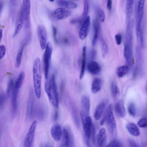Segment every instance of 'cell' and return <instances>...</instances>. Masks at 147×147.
I'll return each instance as SVG.
<instances>
[{
	"mask_svg": "<svg viewBox=\"0 0 147 147\" xmlns=\"http://www.w3.org/2000/svg\"><path fill=\"white\" fill-rule=\"evenodd\" d=\"M37 33L41 49L43 50L46 47L47 39V35L45 27L40 25L37 27Z\"/></svg>",
	"mask_w": 147,
	"mask_h": 147,
	"instance_id": "cell-10",
	"label": "cell"
},
{
	"mask_svg": "<svg viewBox=\"0 0 147 147\" xmlns=\"http://www.w3.org/2000/svg\"><path fill=\"white\" fill-rule=\"evenodd\" d=\"M71 11L63 7L58 8L51 14V18L55 20H61L66 18L71 14ZM50 16V17H51Z\"/></svg>",
	"mask_w": 147,
	"mask_h": 147,
	"instance_id": "cell-11",
	"label": "cell"
},
{
	"mask_svg": "<svg viewBox=\"0 0 147 147\" xmlns=\"http://www.w3.org/2000/svg\"><path fill=\"white\" fill-rule=\"evenodd\" d=\"M25 75L24 71H22L20 72L14 83V87L20 89L24 80Z\"/></svg>",
	"mask_w": 147,
	"mask_h": 147,
	"instance_id": "cell-34",
	"label": "cell"
},
{
	"mask_svg": "<svg viewBox=\"0 0 147 147\" xmlns=\"http://www.w3.org/2000/svg\"><path fill=\"white\" fill-rule=\"evenodd\" d=\"M98 13L99 21L101 23L104 22L105 18V13L104 11L102 9H99L98 10Z\"/></svg>",
	"mask_w": 147,
	"mask_h": 147,
	"instance_id": "cell-43",
	"label": "cell"
},
{
	"mask_svg": "<svg viewBox=\"0 0 147 147\" xmlns=\"http://www.w3.org/2000/svg\"><path fill=\"white\" fill-rule=\"evenodd\" d=\"M52 52V46L51 43L49 42L47 43L44 55V70L46 80L48 78Z\"/></svg>",
	"mask_w": 147,
	"mask_h": 147,
	"instance_id": "cell-5",
	"label": "cell"
},
{
	"mask_svg": "<svg viewBox=\"0 0 147 147\" xmlns=\"http://www.w3.org/2000/svg\"><path fill=\"white\" fill-rule=\"evenodd\" d=\"M99 28V24L98 20L97 18L94 24V34L92 40V45L94 46L96 42L98 37V34Z\"/></svg>",
	"mask_w": 147,
	"mask_h": 147,
	"instance_id": "cell-36",
	"label": "cell"
},
{
	"mask_svg": "<svg viewBox=\"0 0 147 147\" xmlns=\"http://www.w3.org/2000/svg\"><path fill=\"white\" fill-rule=\"evenodd\" d=\"M50 132L52 138L55 141H59L62 134L60 125L57 124L53 125L51 128Z\"/></svg>",
	"mask_w": 147,
	"mask_h": 147,
	"instance_id": "cell-15",
	"label": "cell"
},
{
	"mask_svg": "<svg viewBox=\"0 0 147 147\" xmlns=\"http://www.w3.org/2000/svg\"><path fill=\"white\" fill-rule=\"evenodd\" d=\"M103 117L105 119L109 131L112 136H116L117 134V128L112 104H110L108 106Z\"/></svg>",
	"mask_w": 147,
	"mask_h": 147,
	"instance_id": "cell-4",
	"label": "cell"
},
{
	"mask_svg": "<svg viewBox=\"0 0 147 147\" xmlns=\"http://www.w3.org/2000/svg\"><path fill=\"white\" fill-rule=\"evenodd\" d=\"M115 39L117 44L120 45L121 44L122 40V36L120 34H118L115 35Z\"/></svg>",
	"mask_w": 147,
	"mask_h": 147,
	"instance_id": "cell-46",
	"label": "cell"
},
{
	"mask_svg": "<svg viewBox=\"0 0 147 147\" xmlns=\"http://www.w3.org/2000/svg\"><path fill=\"white\" fill-rule=\"evenodd\" d=\"M18 0H10V12L12 18H14Z\"/></svg>",
	"mask_w": 147,
	"mask_h": 147,
	"instance_id": "cell-37",
	"label": "cell"
},
{
	"mask_svg": "<svg viewBox=\"0 0 147 147\" xmlns=\"http://www.w3.org/2000/svg\"><path fill=\"white\" fill-rule=\"evenodd\" d=\"M0 59H1L4 57L6 53V49L4 45H1L0 46Z\"/></svg>",
	"mask_w": 147,
	"mask_h": 147,
	"instance_id": "cell-45",
	"label": "cell"
},
{
	"mask_svg": "<svg viewBox=\"0 0 147 147\" xmlns=\"http://www.w3.org/2000/svg\"><path fill=\"white\" fill-rule=\"evenodd\" d=\"M36 125V121H34L31 124L25 138L24 143V147L32 146Z\"/></svg>",
	"mask_w": 147,
	"mask_h": 147,
	"instance_id": "cell-9",
	"label": "cell"
},
{
	"mask_svg": "<svg viewBox=\"0 0 147 147\" xmlns=\"http://www.w3.org/2000/svg\"><path fill=\"white\" fill-rule=\"evenodd\" d=\"M32 72L35 94L37 98L40 99L41 95V61L38 57L36 58L34 61Z\"/></svg>",
	"mask_w": 147,
	"mask_h": 147,
	"instance_id": "cell-3",
	"label": "cell"
},
{
	"mask_svg": "<svg viewBox=\"0 0 147 147\" xmlns=\"http://www.w3.org/2000/svg\"><path fill=\"white\" fill-rule=\"evenodd\" d=\"M64 90V85L63 83H62L61 84V89H60V91H61V93L62 95L63 94V92Z\"/></svg>",
	"mask_w": 147,
	"mask_h": 147,
	"instance_id": "cell-52",
	"label": "cell"
},
{
	"mask_svg": "<svg viewBox=\"0 0 147 147\" xmlns=\"http://www.w3.org/2000/svg\"><path fill=\"white\" fill-rule=\"evenodd\" d=\"M19 89L13 87L11 94V104L12 111L15 113L17 109V98Z\"/></svg>",
	"mask_w": 147,
	"mask_h": 147,
	"instance_id": "cell-21",
	"label": "cell"
},
{
	"mask_svg": "<svg viewBox=\"0 0 147 147\" xmlns=\"http://www.w3.org/2000/svg\"><path fill=\"white\" fill-rule=\"evenodd\" d=\"M52 29L54 40L56 43H57L58 40L57 37V29L55 27L53 26H52Z\"/></svg>",
	"mask_w": 147,
	"mask_h": 147,
	"instance_id": "cell-47",
	"label": "cell"
},
{
	"mask_svg": "<svg viewBox=\"0 0 147 147\" xmlns=\"http://www.w3.org/2000/svg\"><path fill=\"white\" fill-rule=\"evenodd\" d=\"M145 88L146 91V94H147V82L146 83V84Z\"/></svg>",
	"mask_w": 147,
	"mask_h": 147,
	"instance_id": "cell-55",
	"label": "cell"
},
{
	"mask_svg": "<svg viewBox=\"0 0 147 147\" xmlns=\"http://www.w3.org/2000/svg\"><path fill=\"white\" fill-rule=\"evenodd\" d=\"M134 21L130 20L127 23L123 54L127 65L131 67L133 62V29Z\"/></svg>",
	"mask_w": 147,
	"mask_h": 147,
	"instance_id": "cell-1",
	"label": "cell"
},
{
	"mask_svg": "<svg viewBox=\"0 0 147 147\" xmlns=\"http://www.w3.org/2000/svg\"><path fill=\"white\" fill-rule=\"evenodd\" d=\"M24 24V19L22 13L20 10L17 17L15 24L14 32L13 37H15L18 34L22 28Z\"/></svg>",
	"mask_w": 147,
	"mask_h": 147,
	"instance_id": "cell-18",
	"label": "cell"
},
{
	"mask_svg": "<svg viewBox=\"0 0 147 147\" xmlns=\"http://www.w3.org/2000/svg\"><path fill=\"white\" fill-rule=\"evenodd\" d=\"M105 103L102 102L99 103L96 107L94 113V117L96 120H98L104 111L105 107Z\"/></svg>",
	"mask_w": 147,
	"mask_h": 147,
	"instance_id": "cell-28",
	"label": "cell"
},
{
	"mask_svg": "<svg viewBox=\"0 0 147 147\" xmlns=\"http://www.w3.org/2000/svg\"><path fill=\"white\" fill-rule=\"evenodd\" d=\"M84 10L82 17L81 18L77 19L78 22H83L86 18L88 11V0H83Z\"/></svg>",
	"mask_w": 147,
	"mask_h": 147,
	"instance_id": "cell-35",
	"label": "cell"
},
{
	"mask_svg": "<svg viewBox=\"0 0 147 147\" xmlns=\"http://www.w3.org/2000/svg\"><path fill=\"white\" fill-rule=\"evenodd\" d=\"M35 103L33 94L31 90L29 94L26 113L27 117L29 119L32 118L34 116Z\"/></svg>",
	"mask_w": 147,
	"mask_h": 147,
	"instance_id": "cell-12",
	"label": "cell"
},
{
	"mask_svg": "<svg viewBox=\"0 0 147 147\" xmlns=\"http://www.w3.org/2000/svg\"><path fill=\"white\" fill-rule=\"evenodd\" d=\"M58 116L59 114L58 111L56 110L55 111L53 115V119L54 121H56L58 119Z\"/></svg>",
	"mask_w": 147,
	"mask_h": 147,
	"instance_id": "cell-51",
	"label": "cell"
},
{
	"mask_svg": "<svg viewBox=\"0 0 147 147\" xmlns=\"http://www.w3.org/2000/svg\"><path fill=\"white\" fill-rule=\"evenodd\" d=\"M106 142V130L102 128L100 131L97 138V145L99 147L105 146Z\"/></svg>",
	"mask_w": 147,
	"mask_h": 147,
	"instance_id": "cell-23",
	"label": "cell"
},
{
	"mask_svg": "<svg viewBox=\"0 0 147 147\" xmlns=\"http://www.w3.org/2000/svg\"><path fill=\"white\" fill-rule=\"evenodd\" d=\"M51 2H53L54 0H49Z\"/></svg>",
	"mask_w": 147,
	"mask_h": 147,
	"instance_id": "cell-56",
	"label": "cell"
},
{
	"mask_svg": "<svg viewBox=\"0 0 147 147\" xmlns=\"http://www.w3.org/2000/svg\"><path fill=\"white\" fill-rule=\"evenodd\" d=\"M111 91L113 98L115 100L118 99L120 95L119 90L116 84L113 82L111 83Z\"/></svg>",
	"mask_w": 147,
	"mask_h": 147,
	"instance_id": "cell-33",
	"label": "cell"
},
{
	"mask_svg": "<svg viewBox=\"0 0 147 147\" xmlns=\"http://www.w3.org/2000/svg\"><path fill=\"white\" fill-rule=\"evenodd\" d=\"M47 111L46 107L42 104H36L34 116L39 120H43L47 115Z\"/></svg>",
	"mask_w": 147,
	"mask_h": 147,
	"instance_id": "cell-14",
	"label": "cell"
},
{
	"mask_svg": "<svg viewBox=\"0 0 147 147\" xmlns=\"http://www.w3.org/2000/svg\"><path fill=\"white\" fill-rule=\"evenodd\" d=\"M115 110L118 116L121 118L124 117L126 115L124 104L121 100H118L115 105Z\"/></svg>",
	"mask_w": 147,
	"mask_h": 147,
	"instance_id": "cell-16",
	"label": "cell"
},
{
	"mask_svg": "<svg viewBox=\"0 0 147 147\" xmlns=\"http://www.w3.org/2000/svg\"><path fill=\"white\" fill-rule=\"evenodd\" d=\"M57 3L59 6L68 9H74L77 7L75 3L66 0H57Z\"/></svg>",
	"mask_w": 147,
	"mask_h": 147,
	"instance_id": "cell-26",
	"label": "cell"
},
{
	"mask_svg": "<svg viewBox=\"0 0 147 147\" xmlns=\"http://www.w3.org/2000/svg\"><path fill=\"white\" fill-rule=\"evenodd\" d=\"M107 147H123L122 144L119 140L114 139L112 140L107 146Z\"/></svg>",
	"mask_w": 147,
	"mask_h": 147,
	"instance_id": "cell-39",
	"label": "cell"
},
{
	"mask_svg": "<svg viewBox=\"0 0 147 147\" xmlns=\"http://www.w3.org/2000/svg\"><path fill=\"white\" fill-rule=\"evenodd\" d=\"M20 10L21 11L23 16L25 29L26 30H28L30 26V0H23L22 5Z\"/></svg>",
	"mask_w": 147,
	"mask_h": 147,
	"instance_id": "cell-8",
	"label": "cell"
},
{
	"mask_svg": "<svg viewBox=\"0 0 147 147\" xmlns=\"http://www.w3.org/2000/svg\"><path fill=\"white\" fill-rule=\"evenodd\" d=\"M91 139L93 142H95V127L94 124L92 125L91 133Z\"/></svg>",
	"mask_w": 147,
	"mask_h": 147,
	"instance_id": "cell-48",
	"label": "cell"
},
{
	"mask_svg": "<svg viewBox=\"0 0 147 147\" xmlns=\"http://www.w3.org/2000/svg\"><path fill=\"white\" fill-rule=\"evenodd\" d=\"M87 69L88 71L90 74L93 75H97L100 72L101 67L98 63L92 61L88 64Z\"/></svg>",
	"mask_w": 147,
	"mask_h": 147,
	"instance_id": "cell-19",
	"label": "cell"
},
{
	"mask_svg": "<svg viewBox=\"0 0 147 147\" xmlns=\"http://www.w3.org/2000/svg\"><path fill=\"white\" fill-rule=\"evenodd\" d=\"M145 0H139L137 12V20L139 22L142 21L144 15Z\"/></svg>",
	"mask_w": 147,
	"mask_h": 147,
	"instance_id": "cell-25",
	"label": "cell"
},
{
	"mask_svg": "<svg viewBox=\"0 0 147 147\" xmlns=\"http://www.w3.org/2000/svg\"><path fill=\"white\" fill-rule=\"evenodd\" d=\"M112 6V0H107V8L109 11H111Z\"/></svg>",
	"mask_w": 147,
	"mask_h": 147,
	"instance_id": "cell-50",
	"label": "cell"
},
{
	"mask_svg": "<svg viewBox=\"0 0 147 147\" xmlns=\"http://www.w3.org/2000/svg\"><path fill=\"white\" fill-rule=\"evenodd\" d=\"M74 106L72 102L70 103L72 117L76 126L78 129L80 127V121L77 109Z\"/></svg>",
	"mask_w": 147,
	"mask_h": 147,
	"instance_id": "cell-27",
	"label": "cell"
},
{
	"mask_svg": "<svg viewBox=\"0 0 147 147\" xmlns=\"http://www.w3.org/2000/svg\"><path fill=\"white\" fill-rule=\"evenodd\" d=\"M14 84L13 80L12 79L10 80L8 83L7 89V95H9L11 92L12 91Z\"/></svg>",
	"mask_w": 147,
	"mask_h": 147,
	"instance_id": "cell-42",
	"label": "cell"
},
{
	"mask_svg": "<svg viewBox=\"0 0 147 147\" xmlns=\"http://www.w3.org/2000/svg\"><path fill=\"white\" fill-rule=\"evenodd\" d=\"M134 0H126V19L127 23L131 19Z\"/></svg>",
	"mask_w": 147,
	"mask_h": 147,
	"instance_id": "cell-24",
	"label": "cell"
},
{
	"mask_svg": "<svg viewBox=\"0 0 147 147\" xmlns=\"http://www.w3.org/2000/svg\"><path fill=\"white\" fill-rule=\"evenodd\" d=\"M130 68L129 66L127 65L119 66L116 70L117 76L119 78L123 77L128 72Z\"/></svg>",
	"mask_w": 147,
	"mask_h": 147,
	"instance_id": "cell-31",
	"label": "cell"
},
{
	"mask_svg": "<svg viewBox=\"0 0 147 147\" xmlns=\"http://www.w3.org/2000/svg\"><path fill=\"white\" fill-rule=\"evenodd\" d=\"M129 144L131 147H139V146L134 140L129 139L128 140Z\"/></svg>",
	"mask_w": 147,
	"mask_h": 147,
	"instance_id": "cell-49",
	"label": "cell"
},
{
	"mask_svg": "<svg viewBox=\"0 0 147 147\" xmlns=\"http://www.w3.org/2000/svg\"><path fill=\"white\" fill-rule=\"evenodd\" d=\"M128 111L129 114L133 117L136 116V109L134 103H130L128 106Z\"/></svg>",
	"mask_w": 147,
	"mask_h": 147,
	"instance_id": "cell-38",
	"label": "cell"
},
{
	"mask_svg": "<svg viewBox=\"0 0 147 147\" xmlns=\"http://www.w3.org/2000/svg\"><path fill=\"white\" fill-rule=\"evenodd\" d=\"M136 30L138 44L137 46L142 48L144 46V39L142 23L137 22Z\"/></svg>",
	"mask_w": 147,
	"mask_h": 147,
	"instance_id": "cell-17",
	"label": "cell"
},
{
	"mask_svg": "<svg viewBox=\"0 0 147 147\" xmlns=\"http://www.w3.org/2000/svg\"><path fill=\"white\" fill-rule=\"evenodd\" d=\"M0 33H1L0 38H1V40L2 39V36H3L2 30L1 29H0Z\"/></svg>",
	"mask_w": 147,
	"mask_h": 147,
	"instance_id": "cell-54",
	"label": "cell"
},
{
	"mask_svg": "<svg viewBox=\"0 0 147 147\" xmlns=\"http://www.w3.org/2000/svg\"><path fill=\"white\" fill-rule=\"evenodd\" d=\"M86 64V47L84 46L82 48V61L80 76V78L82 79L83 77L85 69Z\"/></svg>",
	"mask_w": 147,
	"mask_h": 147,
	"instance_id": "cell-30",
	"label": "cell"
},
{
	"mask_svg": "<svg viewBox=\"0 0 147 147\" xmlns=\"http://www.w3.org/2000/svg\"><path fill=\"white\" fill-rule=\"evenodd\" d=\"M101 86V81L98 78L94 79L93 81L91 88V91L93 94L98 92L100 90Z\"/></svg>",
	"mask_w": 147,
	"mask_h": 147,
	"instance_id": "cell-32",
	"label": "cell"
},
{
	"mask_svg": "<svg viewBox=\"0 0 147 147\" xmlns=\"http://www.w3.org/2000/svg\"><path fill=\"white\" fill-rule=\"evenodd\" d=\"M100 40L102 56L103 57H104L106 55L108 52V47L106 42L103 38H101Z\"/></svg>",
	"mask_w": 147,
	"mask_h": 147,
	"instance_id": "cell-40",
	"label": "cell"
},
{
	"mask_svg": "<svg viewBox=\"0 0 147 147\" xmlns=\"http://www.w3.org/2000/svg\"><path fill=\"white\" fill-rule=\"evenodd\" d=\"M126 128L128 132L132 136L138 137L140 134V130L138 127L134 123H128L126 125Z\"/></svg>",
	"mask_w": 147,
	"mask_h": 147,
	"instance_id": "cell-22",
	"label": "cell"
},
{
	"mask_svg": "<svg viewBox=\"0 0 147 147\" xmlns=\"http://www.w3.org/2000/svg\"><path fill=\"white\" fill-rule=\"evenodd\" d=\"M90 26V17L89 16H88L83 22L79 32V37L81 40L84 39L87 37Z\"/></svg>",
	"mask_w": 147,
	"mask_h": 147,
	"instance_id": "cell-13",
	"label": "cell"
},
{
	"mask_svg": "<svg viewBox=\"0 0 147 147\" xmlns=\"http://www.w3.org/2000/svg\"><path fill=\"white\" fill-rule=\"evenodd\" d=\"M46 80L45 84L46 92L50 103L54 107L58 108L59 103V96L55 75L52 74L49 79Z\"/></svg>",
	"mask_w": 147,
	"mask_h": 147,
	"instance_id": "cell-2",
	"label": "cell"
},
{
	"mask_svg": "<svg viewBox=\"0 0 147 147\" xmlns=\"http://www.w3.org/2000/svg\"><path fill=\"white\" fill-rule=\"evenodd\" d=\"M6 96L4 93H1L0 95V107L1 110L3 108Z\"/></svg>",
	"mask_w": 147,
	"mask_h": 147,
	"instance_id": "cell-44",
	"label": "cell"
},
{
	"mask_svg": "<svg viewBox=\"0 0 147 147\" xmlns=\"http://www.w3.org/2000/svg\"><path fill=\"white\" fill-rule=\"evenodd\" d=\"M26 42L23 43L20 47L16 55L15 66L16 67H19L21 65L23 50Z\"/></svg>",
	"mask_w": 147,
	"mask_h": 147,
	"instance_id": "cell-29",
	"label": "cell"
},
{
	"mask_svg": "<svg viewBox=\"0 0 147 147\" xmlns=\"http://www.w3.org/2000/svg\"><path fill=\"white\" fill-rule=\"evenodd\" d=\"M80 114L83 123L85 138L90 140L92 125L91 118L83 111H81Z\"/></svg>",
	"mask_w": 147,
	"mask_h": 147,
	"instance_id": "cell-6",
	"label": "cell"
},
{
	"mask_svg": "<svg viewBox=\"0 0 147 147\" xmlns=\"http://www.w3.org/2000/svg\"><path fill=\"white\" fill-rule=\"evenodd\" d=\"M62 141L60 147H73L75 145L74 136L70 128L66 127L63 128Z\"/></svg>",
	"mask_w": 147,
	"mask_h": 147,
	"instance_id": "cell-7",
	"label": "cell"
},
{
	"mask_svg": "<svg viewBox=\"0 0 147 147\" xmlns=\"http://www.w3.org/2000/svg\"><path fill=\"white\" fill-rule=\"evenodd\" d=\"M137 125L141 128L147 127V118L144 117L140 119L137 123Z\"/></svg>",
	"mask_w": 147,
	"mask_h": 147,
	"instance_id": "cell-41",
	"label": "cell"
},
{
	"mask_svg": "<svg viewBox=\"0 0 147 147\" xmlns=\"http://www.w3.org/2000/svg\"></svg>",
	"mask_w": 147,
	"mask_h": 147,
	"instance_id": "cell-57",
	"label": "cell"
},
{
	"mask_svg": "<svg viewBox=\"0 0 147 147\" xmlns=\"http://www.w3.org/2000/svg\"><path fill=\"white\" fill-rule=\"evenodd\" d=\"M81 103L84 111L88 115L90 114V103L89 97L86 95H83L81 98Z\"/></svg>",
	"mask_w": 147,
	"mask_h": 147,
	"instance_id": "cell-20",
	"label": "cell"
},
{
	"mask_svg": "<svg viewBox=\"0 0 147 147\" xmlns=\"http://www.w3.org/2000/svg\"><path fill=\"white\" fill-rule=\"evenodd\" d=\"M105 121V119L104 117H103V118L102 119V120H101L100 123V125H102L103 124H104V123Z\"/></svg>",
	"mask_w": 147,
	"mask_h": 147,
	"instance_id": "cell-53",
	"label": "cell"
}]
</instances>
